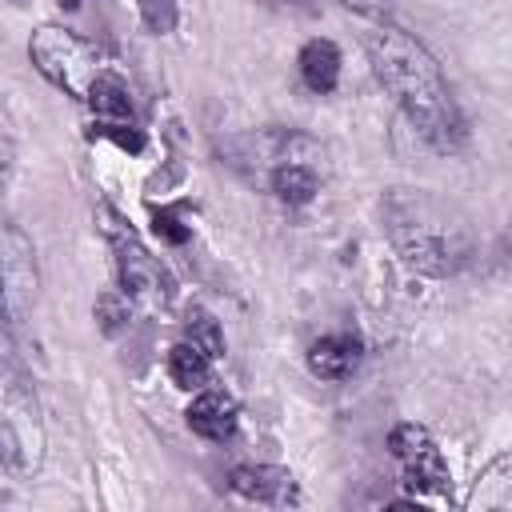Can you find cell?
<instances>
[{"instance_id": "6da1fadb", "label": "cell", "mask_w": 512, "mask_h": 512, "mask_svg": "<svg viewBox=\"0 0 512 512\" xmlns=\"http://www.w3.org/2000/svg\"><path fill=\"white\" fill-rule=\"evenodd\" d=\"M384 232L400 260L424 276H456L476 256L472 216L428 188H392L380 204Z\"/></svg>"}, {"instance_id": "7a4b0ae2", "label": "cell", "mask_w": 512, "mask_h": 512, "mask_svg": "<svg viewBox=\"0 0 512 512\" xmlns=\"http://www.w3.org/2000/svg\"><path fill=\"white\" fill-rule=\"evenodd\" d=\"M368 60L380 84L400 100V108L436 148H452L460 140L464 124H460L456 100L440 76V64L420 40H412L400 28H376L368 36Z\"/></svg>"}, {"instance_id": "3957f363", "label": "cell", "mask_w": 512, "mask_h": 512, "mask_svg": "<svg viewBox=\"0 0 512 512\" xmlns=\"http://www.w3.org/2000/svg\"><path fill=\"white\" fill-rule=\"evenodd\" d=\"M28 52H32V60H36V68H40L56 88H64L68 96H80V100H88V96L96 92V84L112 76L104 52H100L96 44L80 40V36L68 32V28H40V32L32 36Z\"/></svg>"}, {"instance_id": "277c9868", "label": "cell", "mask_w": 512, "mask_h": 512, "mask_svg": "<svg viewBox=\"0 0 512 512\" xmlns=\"http://www.w3.org/2000/svg\"><path fill=\"white\" fill-rule=\"evenodd\" d=\"M0 452L12 476H32L44 456V424H40L36 392L12 368L4 376V400H0Z\"/></svg>"}, {"instance_id": "5b68a950", "label": "cell", "mask_w": 512, "mask_h": 512, "mask_svg": "<svg viewBox=\"0 0 512 512\" xmlns=\"http://www.w3.org/2000/svg\"><path fill=\"white\" fill-rule=\"evenodd\" d=\"M100 228L116 252V268H120V284L132 300L140 304H164L168 300V280H164V268L148 256V248L136 240V232L112 212V208H100Z\"/></svg>"}, {"instance_id": "8992f818", "label": "cell", "mask_w": 512, "mask_h": 512, "mask_svg": "<svg viewBox=\"0 0 512 512\" xmlns=\"http://www.w3.org/2000/svg\"><path fill=\"white\" fill-rule=\"evenodd\" d=\"M388 448L400 460L404 484L412 492H432V496L448 492V468H444V456H440L436 440L428 436V428H420V424H396L392 436H388Z\"/></svg>"}, {"instance_id": "52a82bcc", "label": "cell", "mask_w": 512, "mask_h": 512, "mask_svg": "<svg viewBox=\"0 0 512 512\" xmlns=\"http://www.w3.org/2000/svg\"><path fill=\"white\" fill-rule=\"evenodd\" d=\"M0 272H4V316L8 328H16L36 300V256H32V240L16 228L4 224L0 236Z\"/></svg>"}, {"instance_id": "ba28073f", "label": "cell", "mask_w": 512, "mask_h": 512, "mask_svg": "<svg viewBox=\"0 0 512 512\" xmlns=\"http://www.w3.org/2000/svg\"><path fill=\"white\" fill-rule=\"evenodd\" d=\"M232 488L256 504H272V508H288L300 500V488H296V476L288 468H276V464H240L232 468Z\"/></svg>"}, {"instance_id": "9c48e42d", "label": "cell", "mask_w": 512, "mask_h": 512, "mask_svg": "<svg viewBox=\"0 0 512 512\" xmlns=\"http://www.w3.org/2000/svg\"><path fill=\"white\" fill-rule=\"evenodd\" d=\"M184 416H188V424H192L196 436H204V440H228V436L236 432L240 408H236V400H232L228 392H220V388H204V392L188 404Z\"/></svg>"}, {"instance_id": "30bf717a", "label": "cell", "mask_w": 512, "mask_h": 512, "mask_svg": "<svg viewBox=\"0 0 512 512\" xmlns=\"http://www.w3.org/2000/svg\"><path fill=\"white\" fill-rule=\"evenodd\" d=\"M360 364V340L356 336H324L308 348V368L324 380H340Z\"/></svg>"}, {"instance_id": "8fae6325", "label": "cell", "mask_w": 512, "mask_h": 512, "mask_svg": "<svg viewBox=\"0 0 512 512\" xmlns=\"http://www.w3.org/2000/svg\"><path fill=\"white\" fill-rule=\"evenodd\" d=\"M300 76L312 92H332L340 80V52L332 40H308L300 52Z\"/></svg>"}, {"instance_id": "7c38bea8", "label": "cell", "mask_w": 512, "mask_h": 512, "mask_svg": "<svg viewBox=\"0 0 512 512\" xmlns=\"http://www.w3.org/2000/svg\"><path fill=\"white\" fill-rule=\"evenodd\" d=\"M168 372L180 388H204L208 376H212V356L204 348H196L192 340H180L168 352Z\"/></svg>"}, {"instance_id": "4fadbf2b", "label": "cell", "mask_w": 512, "mask_h": 512, "mask_svg": "<svg viewBox=\"0 0 512 512\" xmlns=\"http://www.w3.org/2000/svg\"><path fill=\"white\" fill-rule=\"evenodd\" d=\"M316 172L308 168V164H280L276 172H272V192L280 196V200H288V204H308L312 196H316Z\"/></svg>"}, {"instance_id": "5bb4252c", "label": "cell", "mask_w": 512, "mask_h": 512, "mask_svg": "<svg viewBox=\"0 0 512 512\" xmlns=\"http://www.w3.org/2000/svg\"><path fill=\"white\" fill-rule=\"evenodd\" d=\"M88 104H92V112H96V116H104V120H132L128 88H124L116 76L100 80V84H96V92L88 96Z\"/></svg>"}, {"instance_id": "9a60e30c", "label": "cell", "mask_w": 512, "mask_h": 512, "mask_svg": "<svg viewBox=\"0 0 512 512\" xmlns=\"http://www.w3.org/2000/svg\"><path fill=\"white\" fill-rule=\"evenodd\" d=\"M184 328H188V340H192L196 348H204L212 360L224 356V332H220V324H216L212 312H204V308H188Z\"/></svg>"}, {"instance_id": "2e32d148", "label": "cell", "mask_w": 512, "mask_h": 512, "mask_svg": "<svg viewBox=\"0 0 512 512\" xmlns=\"http://www.w3.org/2000/svg\"><path fill=\"white\" fill-rule=\"evenodd\" d=\"M128 316H132V308H128V292H104L100 300H96V320H100V328L112 336V332H120L124 324H128Z\"/></svg>"}, {"instance_id": "e0dca14e", "label": "cell", "mask_w": 512, "mask_h": 512, "mask_svg": "<svg viewBox=\"0 0 512 512\" xmlns=\"http://www.w3.org/2000/svg\"><path fill=\"white\" fill-rule=\"evenodd\" d=\"M92 136H108L112 144H120L124 152H140L144 148V136L132 128V120H100L92 128Z\"/></svg>"}, {"instance_id": "ac0fdd59", "label": "cell", "mask_w": 512, "mask_h": 512, "mask_svg": "<svg viewBox=\"0 0 512 512\" xmlns=\"http://www.w3.org/2000/svg\"><path fill=\"white\" fill-rule=\"evenodd\" d=\"M152 228H156V236L168 240V244H184V240H188V228H184L172 212H156V216H152Z\"/></svg>"}, {"instance_id": "d6986e66", "label": "cell", "mask_w": 512, "mask_h": 512, "mask_svg": "<svg viewBox=\"0 0 512 512\" xmlns=\"http://www.w3.org/2000/svg\"><path fill=\"white\" fill-rule=\"evenodd\" d=\"M344 8L352 12H364V16H384L388 12V0H340Z\"/></svg>"}, {"instance_id": "ffe728a7", "label": "cell", "mask_w": 512, "mask_h": 512, "mask_svg": "<svg viewBox=\"0 0 512 512\" xmlns=\"http://www.w3.org/2000/svg\"><path fill=\"white\" fill-rule=\"evenodd\" d=\"M508 240H512V220H508Z\"/></svg>"}]
</instances>
